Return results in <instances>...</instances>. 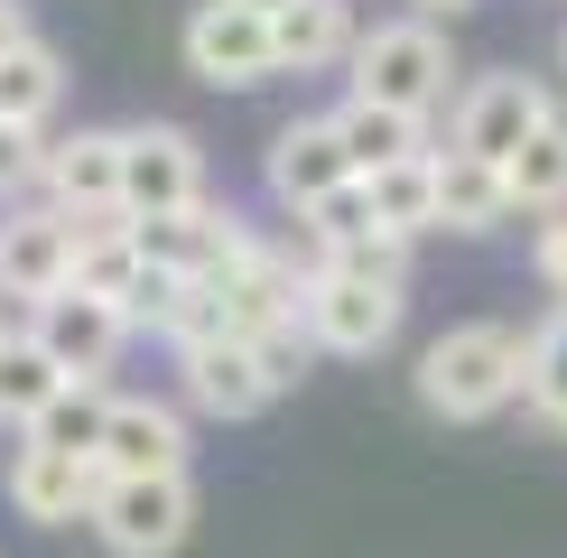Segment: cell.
Returning a JSON list of instances; mask_svg holds the SVG:
<instances>
[{"label": "cell", "instance_id": "1", "mask_svg": "<svg viewBox=\"0 0 567 558\" xmlns=\"http://www.w3.org/2000/svg\"><path fill=\"white\" fill-rule=\"evenodd\" d=\"M522 363H530V326H493V317H465L446 335L419 344V410L446 418V428H484L522 401Z\"/></svg>", "mask_w": 567, "mask_h": 558}, {"label": "cell", "instance_id": "2", "mask_svg": "<svg viewBox=\"0 0 567 558\" xmlns=\"http://www.w3.org/2000/svg\"><path fill=\"white\" fill-rule=\"evenodd\" d=\"M307 354H317V344H307V326L298 335H215V344H177V391H186V410L196 418H261L279 391L298 382L307 372Z\"/></svg>", "mask_w": 567, "mask_h": 558}, {"label": "cell", "instance_id": "3", "mask_svg": "<svg viewBox=\"0 0 567 558\" xmlns=\"http://www.w3.org/2000/svg\"><path fill=\"white\" fill-rule=\"evenodd\" d=\"M344 75H353V93H372V103L410 112V122H437V112L456 103V46H446V19H419V10L372 19V29L353 38Z\"/></svg>", "mask_w": 567, "mask_h": 558}, {"label": "cell", "instance_id": "4", "mask_svg": "<svg viewBox=\"0 0 567 558\" xmlns=\"http://www.w3.org/2000/svg\"><path fill=\"white\" fill-rule=\"evenodd\" d=\"M410 317V279H363V270H336V261H307V344L317 354H382Z\"/></svg>", "mask_w": 567, "mask_h": 558}, {"label": "cell", "instance_id": "5", "mask_svg": "<svg viewBox=\"0 0 567 558\" xmlns=\"http://www.w3.org/2000/svg\"><path fill=\"white\" fill-rule=\"evenodd\" d=\"M84 530L112 558H177L186 530H196V484L186 475H103Z\"/></svg>", "mask_w": 567, "mask_h": 558}, {"label": "cell", "instance_id": "6", "mask_svg": "<svg viewBox=\"0 0 567 558\" xmlns=\"http://www.w3.org/2000/svg\"><path fill=\"white\" fill-rule=\"evenodd\" d=\"M549 112H567L539 75H522V65H493V75L456 84V103H446V149H475V158H512L522 140L549 122Z\"/></svg>", "mask_w": 567, "mask_h": 558}, {"label": "cell", "instance_id": "7", "mask_svg": "<svg viewBox=\"0 0 567 558\" xmlns=\"http://www.w3.org/2000/svg\"><path fill=\"white\" fill-rule=\"evenodd\" d=\"M177 46H186V75L215 84V93H251L279 75V29L261 10H243V0H205Z\"/></svg>", "mask_w": 567, "mask_h": 558}, {"label": "cell", "instance_id": "8", "mask_svg": "<svg viewBox=\"0 0 567 558\" xmlns=\"http://www.w3.org/2000/svg\"><path fill=\"white\" fill-rule=\"evenodd\" d=\"M205 205V149L177 122H131L122 131V215H186Z\"/></svg>", "mask_w": 567, "mask_h": 558}, {"label": "cell", "instance_id": "9", "mask_svg": "<svg viewBox=\"0 0 567 558\" xmlns=\"http://www.w3.org/2000/svg\"><path fill=\"white\" fill-rule=\"evenodd\" d=\"M0 494H10L19 521L38 530H65V521H93V494H103V465L93 456H65L47 437H19L10 465H0Z\"/></svg>", "mask_w": 567, "mask_h": 558}, {"label": "cell", "instance_id": "10", "mask_svg": "<svg viewBox=\"0 0 567 558\" xmlns=\"http://www.w3.org/2000/svg\"><path fill=\"white\" fill-rule=\"evenodd\" d=\"M131 242H140V261H158L177 279H224L233 261H243L251 224L205 196V205H186V215H131Z\"/></svg>", "mask_w": 567, "mask_h": 558}, {"label": "cell", "instance_id": "11", "mask_svg": "<svg viewBox=\"0 0 567 558\" xmlns=\"http://www.w3.org/2000/svg\"><path fill=\"white\" fill-rule=\"evenodd\" d=\"M75 242L84 224L56 215V205H10L0 215V298H56L65 279H75Z\"/></svg>", "mask_w": 567, "mask_h": 558}, {"label": "cell", "instance_id": "12", "mask_svg": "<svg viewBox=\"0 0 567 558\" xmlns=\"http://www.w3.org/2000/svg\"><path fill=\"white\" fill-rule=\"evenodd\" d=\"M261 177H270V205H279V215H307L317 196H336V186L353 177L336 112H298V122H279V131H270Z\"/></svg>", "mask_w": 567, "mask_h": 558}, {"label": "cell", "instance_id": "13", "mask_svg": "<svg viewBox=\"0 0 567 558\" xmlns=\"http://www.w3.org/2000/svg\"><path fill=\"white\" fill-rule=\"evenodd\" d=\"M29 335L65 372H93V382H103V372L122 363V344H131V308H112V298H93V289L65 279L56 298H38V308H29Z\"/></svg>", "mask_w": 567, "mask_h": 558}, {"label": "cell", "instance_id": "14", "mask_svg": "<svg viewBox=\"0 0 567 558\" xmlns=\"http://www.w3.org/2000/svg\"><path fill=\"white\" fill-rule=\"evenodd\" d=\"M38 186H47V205L75 215V224L122 215V131H65V140H47Z\"/></svg>", "mask_w": 567, "mask_h": 558}, {"label": "cell", "instance_id": "15", "mask_svg": "<svg viewBox=\"0 0 567 558\" xmlns=\"http://www.w3.org/2000/svg\"><path fill=\"white\" fill-rule=\"evenodd\" d=\"M103 475H186V410L177 401H112V428L93 447Z\"/></svg>", "mask_w": 567, "mask_h": 558}, {"label": "cell", "instance_id": "16", "mask_svg": "<svg viewBox=\"0 0 567 558\" xmlns=\"http://www.w3.org/2000/svg\"><path fill=\"white\" fill-rule=\"evenodd\" d=\"M512 215H522V205H512L503 158H475V149H446V140H437V232L484 242V232H503Z\"/></svg>", "mask_w": 567, "mask_h": 558}, {"label": "cell", "instance_id": "17", "mask_svg": "<svg viewBox=\"0 0 567 558\" xmlns=\"http://www.w3.org/2000/svg\"><path fill=\"white\" fill-rule=\"evenodd\" d=\"M270 29H279V75H326L353 56L363 19H353V0H289Z\"/></svg>", "mask_w": 567, "mask_h": 558}, {"label": "cell", "instance_id": "18", "mask_svg": "<svg viewBox=\"0 0 567 558\" xmlns=\"http://www.w3.org/2000/svg\"><path fill=\"white\" fill-rule=\"evenodd\" d=\"M336 131H344V158H353V177L391 168V158H419V149H437V140H429V122H410V112L372 103V93H344V103H336Z\"/></svg>", "mask_w": 567, "mask_h": 558}, {"label": "cell", "instance_id": "19", "mask_svg": "<svg viewBox=\"0 0 567 558\" xmlns=\"http://www.w3.org/2000/svg\"><path fill=\"white\" fill-rule=\"evenodd\" d=\"M65 382H75V372L47 354L29 326H10V335H0V428H19V437H29V428H38V410L56 401Z\"/></svg>", "mask_w": 567, "mask_h": 558}, {"label": "cell", "instance_id": "20", "mask_svg": "<svg viewBox=\"0 0 567 558\" xmlns=\"http://www.w3.org/2000/svg\"><path fill=\"white\" fill-rule=\"evenodd\" d=\"M503 177H512V205H522V215H539V224L567 215V112H549V122L503 158Z\"/></svg>", "mask_w": 567, "mask_h": 558}, {"label": "cell", "instance_id": "21", "mask_svg": "<svg viewBox=\"0 0 567 558\" xmlns=\"http://www.w3.org/2000/svg\"><path fill=\"white\" fill-rule=\"evenodd\" d=\"M56 103H65V56L47 38L10 46V56H0V112L29 122V131H47V122H56Z\"/></svg>", "mask_w": 567, "mask_h": 558}, {"label": "cell", "instance_id": "22", "mask_svg": "<svg viewBox=\"0 0 567 558\" xmlns=\"http://www.w3.org/2000/svg\"><path fill=\"white\" fill-rule=\"evenodd\" d=\"M372 215H382L391 232H437V149H419V158H391V168H372Z\"/></svg>", "mask_w": 567, "mask_h": 558}, {"label": "cell", "instance_id": "23", "mask_svg": "<svg viewBox=\"0 0 567 558\" xmlns=\"http://www.w3.org/2000/svg\"><path fill=\"white\" fill-rule=\"evenodd\" d=\"M112 401H122V391H103L93 372H75V382L38 410L29 437H47V447H65V456H93V447H103V428H112Z\"/></svg>", "mask_w": 567, "mask_h": 558}, {"label": "cell", "instance_id": "24", "mask_svg": "<svg viewBox=\"0 0 567 558\" xmlns=\"http://www.w3.org/2000/svg\"><path fill=\"white\" fill-rule=\"evenodd\" d=\"M522 401L530 418H549V428L567 437V308H549L530 326V363H522Z\"/></svg>", "mask_w": 567, "mask_h": 558}, {"label": "cell", "instance_id": "25", "mask_svg": "<svg viewBox=\"0 0 567 558\" xmlns=\"http://www.w3.org/2000/svg\"><path fill=\"white\" fill-rule=\"evenodd\" d=\"M298 232H307V261H326V251H344V242H363V232H382V215H372V186L344 177L336 196H317V205L298 215Z\"/></svg>", "mask_w": 567, "mask_h": 558}, {"label": "cell", "instance_id": "26", "mask_svg": "<svg viewBox=\"0 0 567 558\" xmlns=\"http://www.w3.org/2000/svg\"><path fill=\"white\" fill-rule=\"evenodd\" d=\"M38 168H47V140H38L29 122H10V112H0V205H10V196H29V186H38Z\"/></svg>", "mask_w": 567, "mask_h": 558}, {"label": "cell", "instance_id": "27", "mask_svg": "<svg viewBox=\"0 0 567 558\" xmlns=\"http://www.w3.org/2000/svg\"><path fill=\"white\" fill-rule=\"evenodd\" d=\"M530 270H539V289H549L558 308H567V215H549V224H539V242H530Z\"/></svg>", "mask_w": 567, "mask_h": 558}, {"label": "cell", "instance_id": "28", "mask_svg": "<svg viewBox=\"0 0 567 558\" xmlns=\"http://www.w3.org/2000/svg\"><path fill=\"white\" fill-rule=\"evenodd\" d=\"M38 29H29V0H0V56H10V46H29Z\"/></svg>", "mask_w": 567, "mask_h": 558}, {"label": "cell", "instance_id": "29", "mask_svg": "<svg viewBox=\"0 0 567 558\" xmlns=\"http://www.w3.org/2000/svg\"><path fill=\"white\" fill-rule=\"evenodd\" d=\"M410 10H419V19H465L475 0H410Z\"/></svg>", "mask_w": 567, "mask_h": 558}, {"label": "cell", "instance_id": "30", "mask_svg": "<svg viewBox=\"0 0 567 558\" xmlns=\"http://www.w3.org/2000/svg\"><path fill=\"white\" fill-rule=\"evenodd\" d=\"M243 10H261V19H279V10H289V0H243Z\"/></svg>", "mask_w": 567, "mask_h": 558}, {"label": "cell", "instance_id": "31", "mask_svg": "<svg viewBox=\"0 0 567 558\" xmlns=\"http://www.w3.org/2000/svg\"><path fill=\"white\" fill-rule=\"evenodd\" d=\"M558 75H567V29H558Z\"/></svg>", "mask_w": 567, "mask_h": 558}, {"label": "cell", "instance_id": "32", "mask_svg": "<svg viewBox=\"0 0 567 558\" xmlns=\"http://www.w3.org/2000/svg\"><path fill=\"white\" fill-rule=\"evenodd\" d=\"M0 335H10V326H0Z\"/></svg>", "mask_w": 567, "mask_h": 558}]
</instances>
